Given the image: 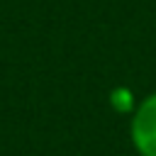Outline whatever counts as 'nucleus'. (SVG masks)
Returning a JSON list of instances; mask_svg holds the SVG:
<instances>
[{
	"label": "nucleus",
	"instance_id": "nucleus-2",
	"mask_svg": "<svg viewBox=\"0 0 156 156\" xmlns=\"http://www.w3.org/2000/svg\"><path fill=\"white\" fill-rule=\"evenodd\" d=\"M110 107H112L115 112L132 115V110L136 107V98H134L132 88H127V85L112 88V93H110Z\"/></svg>",
	"mask_w": 156,
	"mask_h": 156
},
{
	"label": "nucleus",
	"instance_id": "nucleus-1",
	"mask_svg": "<svg viewBox=\"0 0 156 156\" xmlns=\"http://www.w3.org/2000/svg\"><path fill=\"white\" fill-rule=\"evenodd\" d=\"M129 141L136 156H156V90L136 100L129 115Z\"/></svg>",
	"mask_w": 156,
	"mask_h": 156
}]
</instances>
